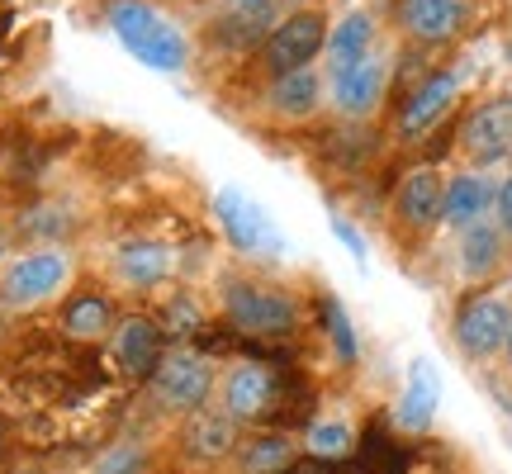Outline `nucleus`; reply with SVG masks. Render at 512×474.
<instances>
[{"label":"nucleus","instance_id":"obj_1","mask_svg":"<svg viewBox=\"0 0 512 474\" xmlns=\"http://www.w3.org/2000/svg\"><path fill=\"white\" fill-rule=\"evenodd\" d=\"M110 29L128 53L138 57L143 67H152V72H181L185 57H190L185 34L157 10V5H147V0H114Z\"/></svg>","mask_w":512,"mask_h":474},{"label":"nucleus","instance_id":"obj_2","mask_svg":"<svg viewBox=\"0 0 512 474\" xmlns=\"http://www.w3.org/2000/svg\"><path fill=\"white\" fill-rule=\"evenodd\" d=\"M223 313L228 323L247 337H285L299 323V309L285 290L261 285V280H228L223 285Z\"/></svg>","mask_w":512,"mask_h":474},{"label":"nucleus","instance_id":"obj_3","mask_svg":"<svg viewBox=\"0 0 512 474\" xmlns=\"http://www.w3.org/2000/svg\"><path fill=\"white\" fill-rule=\"evenodd\" d=\"M214 214H219V228L228 233L233 247H242V252H280V233H275L271 214L252 195H242L238 185H223L214 195Z\"/></svg>","mask_w":512,"mask_h":474},{"label":"nucleus","instance_id":"obj_4","mask_svg":"<svg viewBox=\"0 0 512 474\" xmlns=\"http://www.w3.org/2000/svg\"><path fill=\"white\" fill-rule=\"evenodd\" d=\"M323 43H328L323 15H318V10H299V15L280 19L275 34L266 38V67H271L275 76H290V72H299V67H309L313 53H318Z\"/></svg>","mask_w":512,"mask_h":474},{"label":"nucleus","instance_id":"obj_5","mask_svg":"<svg viewBox=\"0 0 512 474\" xmlns=\"http://www.w3.org/2000/svg\"><path fill=\"white\" fill-rule=\"evenodd\" d=\"M280 389L285 380L275 375L271 365H238L233 375H228V389H223V408H228V418L233 422H261L271 418L275 408H280Z\"/></svg>","mask_w":512,"mask_h":474},{"label":"nucleus","instance_id":"obj_6","mask_svg":"<svg viewBox=\"0 0 512 474\" xmlns=\"http://www.w3.org/2000/svg\"><path fill=\"white\" fill-rule=\"evenodd\" d=\"M508 332H512V313L498 294H475L456 313V342L470 356H494L498 347H508Z\"/></svg>","mask_w":512,"mask_h":474},{"label":"nucleus","instance_id":"obj_7","mask_svg":"<svg viewBox=\"0 0 512 474\" xmlns=\"http://www.w3.org/2000/svg\"><path fill=\"white\" fill-rule=\"evenodd\" d=\"M166 332L157 318H143V313H133L119 323L114 332V365L124 370L128 380H152L157 375V365L166 356Z\"/></svg>","mask_w":512,"mask_h":474},{"label":"nucleus","instance_id":"obj_8","mask_svg":"<svg viewBox=\"0 0 512 474\" xmlns=\"http://www.w3.org/2000/svg\"><path fill=\"white\" fill-rule=\"evenodd\" d=\"M152 384H157V399H162L166 408H190V413H195V408L209 399L214 375H209V361H204V356H195V351H171V356H162Z\"/></svg>","mask_w":512,"mask_h":474},{"label":"nucleus","instance_id":"obj_9","mask_svg":"<svg viewBox=\"0 0 512 474\" xmlns=\"http://www.w3.org/2000/svg\"><path fill=\"white\" fill-rule=\"evenodd\" d=\"M62 280H67V256L29 252L5 271V299H10V304H38V299H48V294L62 290Z\"/></svg>","mask_w":512,"mask_h":474},{"label":"nucleus","instance_id":"obj_10","mask_svg":"<svg viewBox=\"0 0 512 474\" xmlns=\"http://www.w3.org/2000/svg\"><path fill=\"white\" fill-rule=\"evenodd\" d=\"M460 147L475 157V162H498L512 152V105L494 100V105H479L465 128H460Z\"/></svg>","mask_w":512,"mask_h":474},{"label":"nucleus","instance_id":"obj_11","mask_svg":"<svg viewBox=\"0 0 512 474\" xmlns=\"http://www.w3.org/2000/svg\"><path fill=\"white\" fill-rule=\"evenodd\" d=\"M441 403V380H437V365L418 356L413 370H408V384H403V399H399V427L403 432H427L432 427V413Z\"/></svg>","mask_w":512,"mask_h":474},{"label":"nucleus","instance_id":"obj_12","mask_svg":"<svg viewBox=\"0 0 512 474\" xmlns=\"http://www.w3.org/2000/svg\"><path fill=\"white\" fill-rule=\"evenodd\" d=\"M441 200H446L441 176L432 171V166H418V171H408V176H403L394 209H399V219L408 223V228H432V223L441 219Z\"/></svg>","mask_w":512,"mask_h":474},{"label":"nucleus","instance_id":"obj_13","mask_svg":"<svg viewBox=\"0 0 512 474\" xmlns=\"http://www.w3.org/2000/svg\"><path fill=\"white\" fill-rule=\"evenodd\" d=\"M456 91H460V72H441V76H432V81H422L418 91L408 95V105H403L399 128L408 133V138H418V133H427V128L437 124L441 114L451 110V100H456Z\"/></svg>","mask_w":512,"mask_h":474},{"label":"nucleus","instance_id":"obj_14","mask_svg":"<svg viewBox=\"0 0 512 474\" xmlns=\"http://www.w3.org/2000/svg\"><path fill=\"white\" fill-rule=\"evenodd\" d=\"M403 29L422 43H446L465 24V0H403Z\"/></svg>","mask_w":512,"mask_h":474},{"label":"nucleus","instance_id":"obj_15","mask_svg":"<svg viewBox=\"0 0 512 474\" xmlns=\"http://www.w3.org/2000/svg\"><path fill=\"white\" fill-rule=\"evenodd\" d=\"M380 86H384V67L375 57H361V62H351L347 72L332 76V100L347 114H366L380 100Z\"/></svg>","mask_w":512,"mask_h":474},{"label":"nucleus","instance_id":"obj_16","mask_svg":"<svg viewBox=\"0 0 512 474\" xmlns=\"http://www.w3.org/2000/svg\"><path fill=\"white\" fill-rule=\"evenodd\" d=\"M185 451L195 460H223L233 451V418L228 413H209V408H195L185 418Z\"/></svg>","mask_w":512,"mask_h":474},{"label":"nucleus","instance_id":"obj_17","mask_svg":"<svg viewBox=\"0 0 512 474\" xmlns=\"http://www.w3.org/2000/svg\"><path fill=\"white\" fill-rule=\"evenodd\" d=\"M114 323V304L105 299V294H76L72 304L62 309V328H67V337H76V342H100L105 332H110Z\"/></svg>","mask_w":512,"mask_h":474},{"label":"nucleus","instance_id":"obj_18","mask_svg":"<svg viewBox=\"0 0 512 474\" xmlns=\"http://www.w3.org/2000/svg\"><path fill=\"white\" fill-rule=\"evenodd\" d=\"M494 204V185L479 181V176H456L446 185V200H441V219L456 223V228H470L475 219H484V209Z\"/></svg>","mask_w":512,"mask_h":474},{"label":"nucleus","instance_id":"obj_19","mask_svg":"<svg viewBox=\"0 0 512 474\" xmlns=\"http://www.w3.org/2000/svg\"><path fill=\"white\" fill-rule=\"evenodd\" d=\"M370 38H375V19L366 15V10H351L337 29H332L328 38V57H332V76L347 72L351 62H361V57H370Z\"/></svg>","mask_w":512,"mask_h":474},{"label":"nucleus","instance_id":"obj_20","mask_svg":"<svg viewBox=\"0 0 512 474\" xmlns=\"http://www.w3.org/2000/svg\"><path fill=\"white\" fill-rule=\"evenodd\" d=\"M119 271L133 285H157V280L171 275V252H166L162 242H128L124 252H119Z\"/></svg>","mask_w":512,"mask_h":474},{"label":"nucleus","instance_id":"obj_21","mask_svg":"<svg viewBox=\"0 0 512 474\" xmlns=\"http://www.w3.org/2000/svg\"><path fill=\"white\" fill-rule=\"evenodd\" d=\"M271 105L280 114H290V119H304V114L318 105V76H313L309 67H299V72H290V76H275Z\"/></svg>","mask_w":512,"mask_h":474},{"label":"nucleus","instance_id":"obj_22","mask_svg":"<svg viewBox=\"0 0 512 474\" xmlns=\"http://www.w3.org/2000/svg\"><path fill=\"white\" fill-rule=\"evenodd\" d=\"M294 465V446L280 432L271 437H256L242 446V470L247 474H271V470H290Z\"/></svg>","mask_w":512,"mask_h":474},{"label":"nucleus","instance_id":"obj_23","mask_svg":"<svg viewBox=\"0 0 512 474\" xmlns=\"http://www.w3.org/2000/svg\"><path fill=\"white\" fill-rule=\"evenodd\" d=\"M460 261H465V275H489L498 266V233L484 228V223H470L465 228V242H460Z\"/></svg>","mask_w":512,"mask_h":474},{"label":"nucleus","instance_id":"obj_24","mask_svg":"<svg viewBox=\"0 0 512 474\" xmlns=\"http://www.w3.org/2000/svg\"><path fill=\"white\" fill-rule=\"evenodd\" d=\"M323 323H328V332H332L337 356H342V361H356V332H351L347 309L337 304V294H323Z\"/></svg>","mask_w":512,"mask_h":474},{"label":"nucleus","instance_id":"obj_25","mask_svg":"<svg viewBox=\"0 0 512 474\" xmlns=\"http://www.w3.org/2000/svg\"><path fill=\"white\" fill-rule=\"evenodd\" d=\"M309 451L313 460H337L351 451V432L342 422H323V427H313L309 432Z\"/></svg>","mask_w":512,"mask_h":474},{"label":"nucleus","instance_id":"obj_26","mask_svg":"<svg viewBox=\"0 0 512 474\" xmlns=\"http://www.w3.org/2000/svg\"><path fill=\"white\" fill-rule=\"evenodd\" d=\"M138 465H143V456H138V451H114L110 460H105V465H100V474H133L138 470Z\"/></svg>","mask_w":512,"mask_h":474},{"label":"nucleus","instance_id":"obj_27","mask_svg":"<svg viewBox=\"0 0 512 474\" xmlns=\"http://www.w3.org/2000/svg\"><path fill=\"white\" fill-rule=\"evenodd\" d=\"M332 233L342 237V242H347L351 247V256H356V261H366V242H361V233H356V228H351L347 219H332Z\"/></svg>","mask_w":512,"mask_h":474},{"label":"nucleus","instance_id":"obj_28","mask_svg":"<svg viewBox=\"0 0 512 474\" xmlns=\"http://www.w3.org/2000/svg\"><path fill=\"white\" fill-rule=\"evenodd\" d=\"M280 474H342L332 460H294L290 470H280Z\"/></svg>","mask_w":512,"mask_h":474},{"label":"nucleus","instance_id":"obj_29","mask_svg":"<svg viewBox=\"0 0 512 474\" xmlns=\"http://www.w3.org/2000/svg\"><path fill=\"white\" fill-rule=\"evenodd\" d=\"M498 219H503V228L512 233V176H508V185L498 190Z\"/></svg>","mask_w":512,"mask_h":474},{"label":"nucleus","instance_id":"obj_30","mask_svg":"<svg viewBox=\"0 0 512 474\" xmlns=\"http://www.w3.org/2000/svg\"><path fill=\"white\" fill-rule=\"evenodd\" d=\"M242 10H266V5H271V0H238Z\"/></svg>","mask_w":512,"mask_h":474},{"label":"nucleus","instance_id":"obj_31","mask_svg":"<svg viewBox=\"0 0 512 474\" xmlns=\"http://www.w3.org/2000/svg\"><path fill=\"white\" fill-rule=\"evenodd\" d=\"M0 456H5V422H0Z\"/></svg>","mask_w":512,"mask_h":474},{"label":"nucleus","instance_id":"obj_32","mask_svg":"<svg viewBox=\"0 0 512 474\" xmlns=\"http://www.w3.org/2000/svg\"><path fill=\"white\" fill-rule=\"evenodd\" d=\"M508 356H512V332H508Z\"/></svg>","mask_w":512,"mask_h":474}]
</instances>
